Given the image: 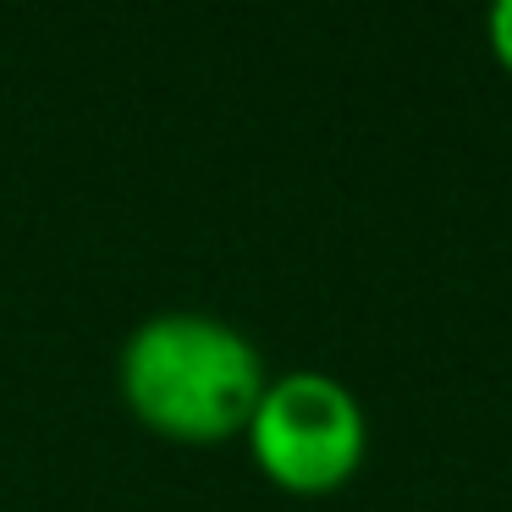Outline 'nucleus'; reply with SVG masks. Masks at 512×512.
Returning a JSON list of instances; mask_svg holds the SVG:
<instances>
[{"instance_id": "f257e3e1", "label": "nucleus", "mask_w": 512, "mask_h": 512, "mask_svg": "<svg viewBox=\"0 0 512 512\" xmlns=\"http://www.w3.org/2000/svg\"><path fill=\"white\" fill-rule=\"evenodd\" d=\"M265 380L270 369L254 336L199 309L149 314L116 358L127 413L177 446L237 441Z\"/></svg>"}, {"instance_id": "f03ea898", "label": "nucleus", "mask_w": 512, "mask_h": 512, "mask_svg": "<svg viewBox=\"0 0 512 512\" xmlns=\"http://www.w3.org/2000/svg\"><path fill=\"white\" fill-rule=\"evenodd\" d=\"M248 457L287 496H331L364 468L369 413L347 380L325 369L270 375L248 413Z\"/></svg>"}, {"instance_id": "7ed1b4c3", "label": "nucleus", "mask_w": 512, "mask_h": 512, "mask_svg": "<svg viewBox=\"0 0 512 512\" xmlns=\"http://www.w3.org/2000/svg\"><path fill=\"white\" fill-rule=\"evenodd\" d=\"M485 45L501 61V72L512 78V0H490L485 6Z\"/></svg>"}]
</instances>
